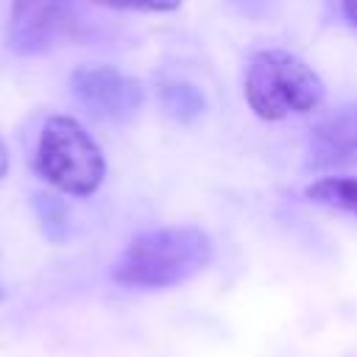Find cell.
<instances>
[{
  "label": "cell",
  "mask_w": 357,
  "mask_h": 357,
  "mask_svg": "<svg viewBox=\"0 0 357 357\" xmlns=\"http://www.w3.org/2000/svg\"><path fill=\"white\" fill-rule=\"evenodd\" d=\"M212 259V240L195 226H162L134 237L112 268L123 287H173L204 271Z\"/></svg>",
  "instance_id": "cell-1"
},
{
  "label": "cell",
  "mask_w": 357,
  "mask_h": 357,
  "mask_svg": "<svg viewBox=\"0 0 357 357\" xmlns=\"http://www.w3.org/2000/svg\"><path fill=\"white\" fill-rule=\"evenodd\" d=\"M245 100L262 120L304 114L324 103L326 86L312 67L287 50H259L245 67Z\"/></svg>",
  "instance_id": "cell-2"
},
{
  "label": "cell",
  "mask_w": 357,
  "mask_h": 357,
  "mask_svg": "<svg viewBox=\"0 0 357 357\" xmlns=\"http://www.w3.org/2000/svg\"><path fill=\"white\" fill-rule=\"evenodd\" d=\"M36 170L56 190L86 198L100 187L106 176V162L98 142L84 131L78 120L56 114L45 123L39 134Z\"/></svg>",
  "instance_id": "cell-3"
},
{
  "label": "cell",
  "mask_w": 357,
  "mask_h": 357,
  "mask_svg": "<svg viewBox=\"0 0 357 357\" xmlns=\"http://www.w3.org/2000/svg\"><path fill=\"white\" fill-rule=\"evenodd\" d=\"M70 89H73V98L89 114L103 120H126L142 103L139 81L109 64L78 67L70 75Z\"/></svg>",
  "instance_id": "cell-4"
},
{
  "label": "cell",
  "mask_w": 357,
  "mask_h": 357,
  "mask_svg": "<svg viewBox=\"0 0 357 357\" xmlns=\"http://www.w3.org/2000/svg\"><path fill=\"white\" fill-rule=\"evenodd\" d=\"M75 0H14L8 17V47L17 53H42L70 28Z\"/></svg>",
  "instance_id": "cell-5"
},
{
  "label": "cell",
  "mask_w": 357,
  "mask_h": 357,
  "mask_svg": "<svg viewBox=\"0 0 357 357\" xmlns=\"http://www.w3.org/2000/svg\"><path fill=\"white\" fill-rule=\"evenodd\" d=\"M357 165V103L324 114L307 137V167L329 170Z\"/></svg>",
  "instance_id": "cell-6"
},
{
  "label": "cell",
  "mask_w": 357,
  "mask_h": 357,
  "mask_svg": "<svg viewBox=\"0 0 357 357\" xmlns=\"http://www.w3.org/2000/svg\"><path fill=\"white\" fill-rule=\"evenodd\" d=\"M159 98H162V109L167 112V117L178 123H190L204 112L201 89L187 81H165L159 86Z\"/></svg>",
  "instance_id": "cell-7"
},
{
  "label": "cell",
  "mask_w": 357,
  "mask_h": 357,
  "mask_svg": "<svg viewBox=\"0 0 357 357\" xmlns=\"http://www.w3.org/2000/svg\"><path fill=\"white\" fill-rule=\"evenodd\" d=\"M304 195L315 204L357 215V178H318L304 190Z\"/></svg>",
  "instance_id": "cell-8"
},
{
  "label": "cell",
  "mask_w": 357,
  "mask_h": 357,
  "mask_svg": "<svg viewBox=\"0 0 357 357\" xmlns=\"http://www.w3.org/2000/svg\"><path fill=\"white\" fill-rule=\"evenodd\" d=\"M33 206H36V215H39V223H42L45 237L53 240V243L64 240V234H67V209H64V204L56 195L39 192L36 201H33Z\"/></svg>",
  "instance_id": "cell-9"
},
{
  "label": "cell",
  "mask_w": 357,
  "mask_h": 357,
  "mask_svg": "<svg viewBox=\"0 0 357 357\" xmlns=\"http://www.w3.org/2000/svg\"><path fill=\"white\" fill-rule=\"evenodd\" d=\"M109 8H131V11H173L181 0H95Z\"/></svg>",
  "instance_id": "cell-10"
},
{
  "label": "cell",
  "mask_w": 357,
  "mask_h": 357,
  "mask_svg": "<svg viewBox=\"0 0 357 357\" xmlns=\"http://www.w3.org/2000/svg\"><path fill=\"white\" fill-rule=\"evenodd\" d=\"M340 8H343V14H346V20L357 28V0H340Z\"/></svg>",
  "instance_id": "cell-11"
},
{
  "label": "cell",
  "mask_w": 357,
  "mask_h": 357,
  "mask_svg": "<svg viewBox=\"0 0 357 357\" xmlns=\"http://www.w3.org/2000/svg\"><path fill=\"white\" fill-rule=\"evenodd\" d=\"M6 170H8V153H6V145L0 139V178L6 176Z\"/></svg>",
  "instance_id": "cell-12"
}]
</instances>
